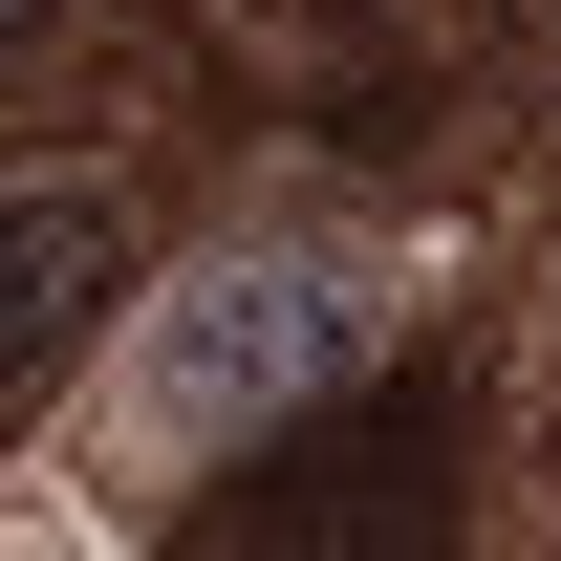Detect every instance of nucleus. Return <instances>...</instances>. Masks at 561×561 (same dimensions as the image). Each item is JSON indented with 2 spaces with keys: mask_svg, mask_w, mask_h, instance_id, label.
Instances as JSON below:
<instances>
[{
  "mask_svg": "<svg viewBox=\"0 0 561 561\" xmlns=\"http://www.w3.org/2000/svg\"><path fill=\"white\" fill-rule=\"evenodd\" d=\"M367 389V302L324 260H195L173 280V302H151V432H173V454H216V476H238V454H280V432L302 411H346Z\"/></svg>",
  "mask_w": 561,
  "mask_h": 561,
  "instance_id": "1",
  "label": "nucleus"
},
{
  "mask_svg": "<svg viewBox=\"0 0 561 561\" xmlns=\"http://www.w3.org/2000/svg\"><path fill=\"white\" fill-rule=\"evenodd\" d=\"M454 540V389H346L195 496L173 561H432Z\"/></svg>",
  "mask_w": 561,
  "mask_h": 561,
  "instance_id": "2",
  "label": "nucleus"
},
{
  "mask_svg": "<svg viewBox=\"0 0 561 561\" xmlns=\"http://www.w3.org/2000/svg\"><path fill=\"white\" fill-rule=\"evenodd\" d=\"M108 302H130V195L22 173V195H0V432L44 411L87 346H108Z\"/></svg>",
  "mask_w": 561,
  "mask_h": 561,
  "instance_id": "3",
  "label": "nucleus"
},
{
  "mask_svg": "<svg viewBox=\"0 0 561 561\" xmlns=\"http://www.w3.org/2000/svg\"><path fill=\"white\" fill-rule=\"evenodd\" d=\"M22 22H44V0H0V44H22Z\"/></svg>",
  "mask_w": 561,
  "mask_h": 561,
  "instance_id": "4",
  "label": "nucleus"
}]
</instances>
